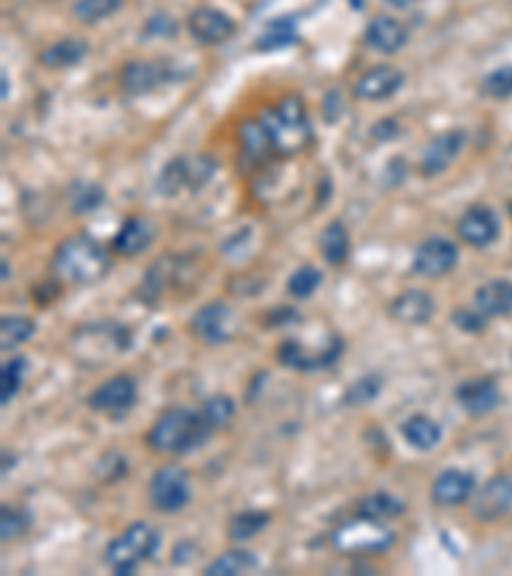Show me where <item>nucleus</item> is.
<instances>
[{"label": "nucleus", "instance_id": "1", "mask_svg": "<svg viewBox=\"0 0 512 576\" xmlns=\"http://www.w3.org/2000/svg\"><path fill=\"white\" fill-rule=\"evenodd\" d=\"M54 272L72 285H93L111 272V254L90 233H75L59 244Z\"/></svg>", "mask_w": 512, "mask_h": 576}, {"label": "nucleus", "instance_id": "2", "mask_svg": "<svg viewBox=\"0 0 512 576\" xmlns=\"http://www.w3.org/2000/svg\"><path fill=\"white\" fill-rule=\"evenodd\" d=\"M210 433L213 428L200 410L169 408L159 415L152 431L146 433V443L159 454H187L203 446Z\"/></svg>", "mask_w": 512, "mask_h": 576}, {"label": "nucleus", "instance_id": "3", "mask_svg": "<svg viewBox=\"0 0 512 576\" xmlns=\"http://www.w3.org/2000/svg\"><path fill=\"white\" fill-rule=\"evenodd\" d=\"M262 123L272 139L274 154H280V157L305 152L313 141L308 108L300 95H285L274 108L264 111Z\"/></svg>", "mask_w": 512, "mask_h": 576}, {"label": "nucleus", "instance_id": "4", "mask_svg": "<svg viewBox=\"0 0 512 576\" xmlns=\"http://www.w3.org/2000/svg\"><path fill=\"white\" fill-rule=\"evenodd\" d=\"M384 520L364 518L349 520L333 533V546L341 553H382L392 546L395 536L390 528H384Z\"/></svg>", "mask_w": 512, "mask_h": 576}, {"label": "nucleus", "instance_id": "5", "mask_svg": "<svg viewBox=\"0 0 512 576\" xmlns=\"http://www.w3.org/2000/svg\"><path fill=\"white\" fill-rule=\"evenodd\" d=\"M180 80L177 59H134L121 70V88L128 98L149 95L167 82Z\"/></svg>", "mask_w": 512, "mask_h": 576}, {"label": "nucleus", "instance_id": "6", "mask_svg": "<svg viewBox=\"0 0 512 576\" xmlns=\"http://www.w3.org/2000/svg\"><path fill=\"white\" fill-rule=\"evenodd\" d=\"M131 346V333L121 323H95V326H82L72 338V349L77 356L88 359H108L113 354H123Z\"/></svg>", "mask_w": 512, "mask_h": 576}, {"label": "nucleus", "instance_id": "7", "mask_svg": "<svg viewBox=\"0 0 512 576\" xmlns=\"http://www.w3.org/2000/svg\"><path fill=\"white\" fill-rule=\"evenodd\" d=\"M139 400V390H136L134 377L128 374H116V377L105 379L103 384H98L93 390V395L88 397L90 410H95L98 415H105L111 420H121L131 413V408Z\"/></svg>", "mask_w": 512, "mask_h": 576}, {"label": "nucleus", "instance_id": "8", "mask_svg": "<svg viewBox=\"0 0 512 576\" xmlns=\"http://www.w3.org/2000/svg\"><path fill=\"white\" fill-rule=\"evenodd\" d=\"M192 489L185 469L180 466H162L149 482V500L159 512H180L190 502Z\"/></svg>", "mask_w": 512, "mask_h": 576}, {"label": "nucleus", "instance_id": "9", "mask_svg": "<svg viewBox=\"0 0 512 576\" xmlns=\"http://www.w3.org/2000/svg\"><path fill=\"white\" fill-rule=\"evenodd\" d=\"M459 264V246L443 236H428L413 254V272L428 280H441Z\"/></svg>", "mask_w": 512, "mask_h": 576}, {"label": "nucleus", "instance_id": "10", "mask_svg": "<svg viewBox=\"0 0 512 576\" xmlns=\"http://www.w3.org/2000/svg\"><path fill=\"white\" fill-rule=\"evenodd\" d=\"M512 510V477L497 474L487 479L482 489H474L472 518L479 523H495Z\"/></svg>", "mask_w": 512, "mask_h": 576}, {"label": "nucleus", "instance_id": "11", "mask_svg": "<svg viewBox=\"0 0 512 576\" xmlns=\"http://www.w3.org/2000/svg\"><path fill=\"white\" fill-rule=\"evenodd\" d=\"M190 331L198 338H203L205 344H226L236 336V318H233V310L226 303L216 300V303H208L192 315Z\"/></svg>", "mask_w": 512, "mask_h": 576}, {"label": "nucleus", "instance_id": "12", "mask_svg": "<svg viewBox=\"0 0 512 576\" xmlns=\"http://www.w3.org/2000/svg\"><path fill=\"white\" fill-rule=\"evenodd\" d=\"M187 31L195 41L205 44V47H216V44H223L233 36L236 31V24L228 13H223L221 8H210V6H200L187 16Z\"/></svg>", "mask_w": 512, "mask_h": 576}, {"label": "nucleus", "instance_id": "13", "mask_svg": "<svg viewBox=\"0 0 512 576\" xmlns=\"http://www.w3.org/2000/svg\"><path fill=\"white\" fill-rule=\"evenodd\" d=\"M341 338L333 336L331 344L326 346V349H318V351H308L303 344H297V341H285V344L280 346V351H277V359H280V364H285V367L290 369H297V372H318V369H328L333 367L338 361V356H341Z\"/></svg>", "mask_w": 512, "mask_h": 576}, {"label": "nucleus", "instance_id": "14", "mask_svg": "<svg viewBox=\"0 0 512 576\" xmlns=\"http://www.w3.org/2000/svg\"><path fill=\"white\" fill-rule=\"evenodd\" d=\"M456 233L464 244L474 246V249H487L500 236L497 213L487 205H472L469 210H464V216L456 223Z\"/></svg>", "mask_w": 512, "mask_h": 576}, {"label": "nucleus", "instance_id": "15", "mask_svg": "<svg viewBox=\"0 0 512 576\" xmlns=\"http://www.w3.org/2000/svg\"><path fill=\"white\" fill-rule=\"evenodd\" d=\"M405 85V72L392 64H377L356 80L354 95L359 100H387Z\"/></svg>", "mask_w": 512, "mask_h": 576}, {"label": "nucleus", "instance_id": "16", "mask_svg": "<svg viewBox=\"0 0 512 576\" xmlns=\"http://www.w3.org/2000/svg\"><path fill=\"white\" fill-rule=\"evenodd\" d=\"M464 141L466 136L456 131V128L454 131H443L436 139H431V144L425 146L423 157H420V175L436 177L446 172L461 154V149H464Z\"/></svg>", "mask_w": 512, "mask_h": 576}, {"label": "nucleus", "instance_id": "17", "mask_svg": "<svg viewBox=\"0 0 512 576\" xmlns=\"http://www.w3.org/2000/svg\"><path fill=\"white\" fill-rule=\"evenodd\" d=\"M454 397L466 415L482 418V415L492 413L500 405V387H497L495 379L489 377L469 379V382L456 387Z\"/></svg>", "mask_w": 512, "mask_h": 576}, {"label": "nucleus", "instance_id": "18", "mask_svg": "<svg viewBox=\"0 0 512 576\" xmlns=\"http://www.w3.org/2000/svg\"><path fill=\"white\" fill-rule=\"evenodd\" d=\"M477 489V477L466 469H446L438 474L431 484V497L441 507H456L461 502L472 500Z\"/></svg>", "mask_w": 512, "mask_h": 576}, {"label": "nucleus", "instance_id": "19", "mask_svg": "<svg viewBox=\"0 0 512 576\" xmlns=\"http://www.w3.org/2000/svg\"><path fill=\"white\" fill-rule=\"evenodd\" d=\"M154 236H157V228H154V223L149 221V218L131 216L121 223L118 233L113 236L111 246L123 259H134V256L144 254V251L152 246Z\"/></svg>", "mask_w": 512, "mask_h": 576}, {"label": "nucleus", "instance_id": "20", "mask_svg": "<svg viewBox=\"0 0 512 576\" xmlns=\"http://www.w3.org/2000/svg\"><path fill=\"white\" fill-rule=\"evenodd\" d=\"M436 313V300L425 290H405L390 303V315L402 326H425Z\"/></svg>", "mask_w": 512, "mask_h": 576}, {"label": "nucleus", "instance_id": "21", "mask_svg": "<svg viewBox=\"0 0 512 576\" xmlns=\"http://www.w3.org/2000/svg\"><path fill=\"white\" fill-rule=\"evenodd\" d=\"M364 41L367 47L379 54H397L408 44V29L392 16H377L369 21L367 31H364Z\"/></svg>", "mask_w": 512, "mask_h": 576}, {"label": "nucleus", "instance_id": "22", "mask_svg": "<svg viewBox=\"0 0 512 576\" xmlns=\"http://www.w3.org/2000/svg\"><path fill=\"white\" fill-rule=\"evenodd\" d=\"M85 57H88V44H85V39L64 36V39L54 41V44H49V47L39 54V64L47 67V70H67V67L80 64Z\"/></svg>", "mask_w": 512, "mask_h": 576}, {"label": "nucleus", "instance_id": "23", "mask_svg": "<svg viewBox=\"0 0 512 576\" xmlns=\"http://www.w3.org/2000/svg\"><path fill=\"white\" fill-rule=\"evenodd\" d=\"M474 305H477L487 318H505V315H512V282H484V285L474 292Z\"/></svg>", "mask_w": 512, "mask_h": 576}, {"label": "nucleus", "instance_id": "24", "mask_svg": "<svg viewBox=\"0 0 512 576\" xmlns=\"http://www.w3.org/2000/svg\"><path fill=\"white\" fill-rule=\"evenodd\" d=\"M400 433L402 438H405V443L413 446L415 451H433L443 438L441 425L433 418H428V415H410V418L400 425Z\"/></svg>", "mask_w": 512, "mask_h": 576}, {"label": "nucleus", "instance_id": "25", "mask_svg": "<svg viewBox=\"0 0 512 576\" xmlns=\"http://www.w3.org/2000/svg\"><path fill=\"white\" fill-rule=\"evenodd\" d=\"M239 141H241V157H244L246 162H251V164L267 162L269 154H274L272 139H269L262 118H259V121L241 123Z\"/></svg>", "mask_w": 512, "mask_h": 576}, {"label": "nucleus", "instance_id": "26", "mask_svg": "<svg viewBox=\"0 0 512 576\" xmlns=\"http://www.w3.org/2000/svg\"><path fill=\"white\" fill-rule=\"evenodd\" d=\"M318 244H320V254H323V259H326L331 267H341V264H346V259H349V254H351L349 231H346V226L341 221L328 223V226L320 231Z\"/></svg>", "mask_w": 512, "mask_h": 576}, {"label": "nucleus", "instance_id": "27", "mask_svg": "<svg viewBox=\"0 0 512 576\" xmlns=\"http://www.w3.org/2000/svg\"><path fill=\"white\" fill-rule=\"evenodd\" d=\"M297 41H300V34H297L295 21L292 18H274L262 31V36L256 39L254 49L256 52H274V49L292 47Z\"/></svg>", "mask_w": 512, "mask_h": 576}, {"label": "nucleus", "instance_id": "28", "mask_svg": "<svg viewBox=\"0 0 512 576\" xmlns=\"http://www.w3.org/2000/svg\"><path fill=\"white\" fill-rule=\"evenodd\" d=\"M141 561H144V556L136 551V546L128 541L126 536L116 538V541H111L108 548H105V564L111 566L118 576L134 574Z\"/></svg>", "mask_w": 512, "mask_h": 576}, {"label": "nucleus", "instance_id": "29", "mask_svg": "<svg viewBox=\"0 0 512 576\" xmlns=\"http://www.w3.org/2000/svg\"><path fill=\"white\" fill-rule=\"evenodd\" d=\"M259 569V559H256L251 551H241V548H233L226 551L223 556H218L213 564H208L205 574L208 576H233V574H251V571Z\"/></svg>", "mask_w": 512, "mask_h": 576}, {"label": "nucleus", "instance_id": "30", "mask_svg": "<svg viewBox=\"0 0 512 576\" xmlns=\"http://www.w3.org/2000/svg\"><path fill=\"white\" fill-rule=\"evenodd\" d=\"M269 512L264 510H241L236 512L228 523V538L236 543H246L254 536H259L269 525Z\"/></svg>", "mask_w": 512, "mask_h": 576}, {"label": "nucleus", "instance_id": "31", "mask_svg": "<svg viewBox=\"0 0 512 576\" xmlns=\"http://www.w3.org/2000/svg\"><path fill=\"white\" fill-rule=\"evenodd\" d=\"M36 333V323L26 315H6L0 320V349L13 351L16 346L26 344Z\"/></svg>", "mask_w": 512, "mask_h": 576}, {"label": "nucleus", "instance_id": "32", "mask_svg": "<svg viewBox=\"0 0 512 576\" xmlns=\"http://www.w3.org/2000/svg\"><path fill=\"white\" fill-rule=\"evenodd\" d=\"M67 198H70V208L75 216H85V213H93L103 205L105 200V190L98 185V182H72L70 192H67Z\"/></svg>", "mask_w": 512, "mask_h": 576}, {"label": "nucleus", "instance_id": "33", "mask_svg": "<svg viewBox=\"0 0 512 576\" xmlns=\"http://www.w3.org/2000/svg\"><path fill=\"white\" fill-rule=\"evenodd\" d=\"M359 515L374 520H390L405 515V502L397 500L390 492H374V495L364 497L359 505Z\"/></svg>", "mask_w": 512, "mask_h": 576}, {"label": "nucleus", "instance_id": "34", "mask_svg": "<svg viewBox=\"0 0 512 576\" xmlns=\"http://www.w3.org/2000/svg\"><path fill=\"white\" fill-rule=\"evenodd\" d=\"M182 187H190V162L185 157L169 159L157 180V190L164 198H175Z\"/></svg>", "mask_w": 512, "mask_h": 576}, {"label": "nucleus", "instance_id": "35", "mask_svg": "<svg viewBox=\"0 0 512 576\" xmlns=\"http://www.w3.org/2000/svg\"><path fill=\"white\" fill-rule=\"evenodd\" d=\"M26 372H29V361L24 356H16V359L3 364V369H0V405L3 408H8L13 397L18 395L26 379Z\"/></svg>", "mask_w": 512, "mask_h": 576}, {"label": "nucleus", "instance_id": "36", "mask_svg": "<svg viewBox=\"0 0 512 576\" xmlns=\"http://www.w3.org/2000/svg\"><path fill=\"white\" fill-rule=\"evenodd\" d=\"M123 0H75L72 6V16L80 21V24H100L103 18L113 16V13L121 11Z\"/></svg>", "mask_w": 512, "mask_h": 576}, {"label": "nucleus", "instance_id": "37", "mask_svg": "<svg viewBox=\"0 0 512 576\" xmlns=\"http://www.w3.org/2000/svg\"><path fill=\"white\" fill-rule=\"evenodd\" d=\"M323 285V274H320L318 267L313 264H303L300 269L290 274V282H287V292L297 300H308L318 292V287Z\"/></svg>", "mask_w": 512, "mask_h": 576}, {"label": "nucleus", "instance_id": "38", "mask_svg": "<svg viewBox=\"0 0 512 576\" xmlns=\"http://www.w3.org/2000/svg\"><path fill=\"white\" fill-rule=\"evenodd\" d=\"M200 413H203V418L208 420L210 428L218 431V428H223V425H228L233 420V415H236V402L226 395H216L203 402Z\"/></svg>", "mask_w": 512, "mask_h": 576}, {"label": "nucleus", "instance_id": "39", "mask_svg": "<svg viewBox=\"0 0 512 576\" xmlns=\"http://www.w3.org/2000/svg\"><path fill=\"white\" fill-rule=\"evenodd\" d=\"M123 536H126L131 543H134L136 551H139L141 556H144V561L152 559L154 553L159 551V533H157V528H152L149 523L128 525V528L123 530Z\"/></svg>", "mask_w": 512, "mask_h": 576}, {"label": "nucleus", "instance_id": "40", "mask_svg": "<svg viewBox=\"0 0 512 576\" xmlns=\"http://www.w3.org/2000/svg\"><path fill=\"white\" fill-rule=\"evenodd\" d=\"M482 93L487 98L495 100H505L512 95V64H505V67H497V70L489 72L482 80Z\"/></svg>", "mask_w": 512, "mask_h": 576}, {"label": "nucleus", "instance_id": "41", "mask_svg": "<svg viewBox=\"0 0 512 576\" xmlns=\"http://www.w3.org/2000/svg\"><path fill=\"white\" fill-rule=\"evenodd\" d=\"M379 390H382V377L367 374V377H361L359 382H354L349 390H346L344 402L346 405H364V402L374 400V397L379 395Z\"/></svg>", "mask_w": 512, "mask_h": 576}, {"label": "nucleus", "instance_id": "42", "mask_svg": "<svg viewBox=\"0 0 512 576\" xmlns=\"http://www.w3.org/2000/svg\"><path fill=\"white\" fill-rule=\"evenodd\" d=\"M26 528H29V515L21 510H13V507H3L0 510V538L3 541H13V538L24 536Z\"/></svg>", "mask_w": 512, "mask_h": 576}, {"label": "nucleus", "instance_id": "43", "mask_svg": "<svg viewBox=\"0 0 512 576\" xmlns=\"http://www.w3.org/2000/svg\"><path fill=\"white\" fill-rule=\"evenodd\" d=\"M451 320H454V326L461 328V331L482 333L484 328H487L489 318L477 308V305H466V308H456Z\"/></svg>", "mask_w": 512, "mask_h": 576}, {"label": "nucleus", "instance_id": "44", "mask_svg": "<svg viewBox=\"0 0 512 576\" xmlns=\"http://www.w3.org/2000/svg\"><path fill=\"white\" fill-rule=\"evenodd\" d=\"M152 34L154 36L177 34V24L167 16V13H157V16H152L149 21H146V29H144V36H152Z\"/></svg>", "mask_w": 512, "mask_h": 576}, {"label": "nucleus", "instance_id": "45", "mask_svg": "<svg viewBox=\"0 0 512 576\" xmlns=\"http://www.w3.org/2000/svg\"><path fill=\"white\" fill-rule=\"evenodd\" d=\"M397 134V123L395 121H377V126L372 128V136L374 139H379V141H384V139H390V136H395Z\"/></svg>", "mask_w": 512, "mask_h": 576}, {"label": "nucleus", "instance_id": "46", "mask_svg": "<svg viewBox=\"0 0 512 576\" xmlns=\"http://www.w3.org/2000/svg\"><path fill=\"white\" fill-rule=\"evenodd\" d=\"M387 6L392 8H400V11H405V8H413L415 3H420V0H384Z\"/></svg>", "mask_w": 512, "mask_h": 576}, {"label": "nucleus", "instance_id": "47", "mask_svg": "<svg viewBox=\"0 0 512 576\" xmlns=\"http://www.w3.org/2000/svg\"><path fill=\"white\" fill-rule=\"evenodd\" d=\"M3 98H8V77L3 75Z\"/></svg>", "mask_w": 512, "mask_h": 576}, {"label": "nucleus", "instance_id": "48", "mask_svg": "<svg viewBox=\"0 0 512 576\" xmlns=\"http://www.w3.org/2000/svg\"><path fill=\"white\" fill-rule=\"evenodd\" d=\"M510 216H512V203H510Z\"/></svg>", "mask_w": 512, "mask_h": 576}]
</instances>
